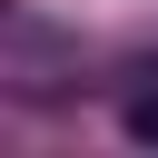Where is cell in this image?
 I'll list each match as a JSON object with an SVG mask.
<instances>
[{"label": "cell", "instance_id": "1", "mask_svg": "<svg viewBox=\"0 0 158 158\" xmlns=\"http://www.w3.org/2000/svg\"><path fill=\"white\" fill-rule=\"evenodd\" d=\"M128 138H138V148H158V99H128Z\"/></svg>", "mask_w": 158, "mask_h": 158}]
</instances>
